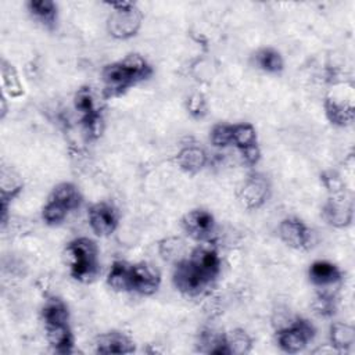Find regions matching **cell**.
<instances>
[{
  "label": "cell",
  "instance_id": "cell-1",
  "mask_svg": "<svg viewBox=\"0 0 355 355\" xmlns=\"http://www.w3.org/2000/svg\"><path fill=\"white\" fill-rule=\"evenodd\" d=\"M220 270V259L211 245L197 247L189 258L176 263L173 270L175 287L186 295H198L207 290Z\"/></svg>",
  "mask_w": 355,
  "mask_h": 355
},
{
  "label": "cell",
  "instance_id": "cell-2",
  "mask_svg": "<svg viewBox=\"0 0 355 355\" xmlns=\"http://www.w3.org/2000/svg\"><path fill=\"white\" fill-rule=\"evenodd\" d=\"M153 73L151 67L139 54H129L121 61L107 65L103 71L104 96L116 97L132 86L147 79Z\"/></svg>",
  "mask_w": 355,
  "mask_h": 355
},
{
  "label": "cell",
  "instance_id": "cell-3",
  "mask_svg": "<svg viewBox=\"0 0 355 355\" xmlns=\"http://www.w3.org/2000/svg\"><path fill=\"white\" fill-rule=\"evenodd\" d=\"M69 272L79 282H92L98 273L96 244L87 237L72 240L65 248Z\"/></svg>",
  "mask_w": 355,
  "mask_h": 355
},
{
  "label": "cell",
  "instance_id": "cell-4",
  "mask_svg": "<svg viewBox=\"0 0 355 355\" xmlns=\"http://www.w3.org/2000/svg\"><path fill=\"white\" fill-rule=\"evenodd\" d=\"M114 12L108 17V32L116 39H128L139 31L141 25V12L133 3H112Z\"/></svg>",
  "mask_w": 355,
  "mask_h": 355
},
{
  "label": "cell",
  "instance_id": "cell-5",
  "mask_svg": "<svg viewBox=\"0 0 355 355\" xmlns=\"http://www.w3.org/2000/svg\"><path fill=\"white\" fill-rule=\"evenodd\" d=\"M315 329L305 319H297L277 331V343L284 352L295 354L302 351L313 338Z\"/></svg>",
  "mask_w": 355,
  "mask_h": 355
},
{
  "label": "cell",
  "instance_id": "cell-6",
  "mask_svg": "<svg viewBox=\"0 0 355 355\" xmlns=\"http://www.w3.org/2000/svg\"><path fill=\"white\" fill-rule=\"evenodd\" d=\"M323 214L330 225L344 227L352 220V200L345 193H343L341 189L333 190V197H330V200L324 205Z\"/></svg>",
  "mask_w": 355,
  "mask_h": 355
},
{
  "label": "cell",
  "instance_id": "cell-7",
  "mask_svg": "<svg viewBox=\"0 0 355 355\" xmlns=\"http://www.w3.org/2000/svg\"><path fill=\"white\" fill-rule=\"evenodd\" d=\"M182 226L190 237L200 241L211 240L215 232L214 216L205 209H193L187 212L182 219Z\"/></svg>",
  "mask_w": 355,
  "mask_h": 355
},
{
  "label": "cell",
  "instance_id": "cell-8",
  "mask_svg": "<svg viewBox=\"0 0 355 355\" xmlns=\"http://www.w3.org/2000/svg\"><path fill=\"white\" fill-rule=\"evenodd\" d=\"M89 223L97 236L111 234L118 225L116 209L108 202H97L89 208Z\"/></svg>",
  "mask_w": 355,
  "mask_h": 355
},
{
  "label": "cell",
  "instance_id": "cell-9",
  "mask_svg": "<svg viewBox=\"0 0 355 355\" xmlns=\"http://www.w3.org/2000/svg\"><path fill=\"white\" fill-rule=\"evenodd\" d=\"M161 283V275L153 265L140 262L132 265V291L141 295L154 294Z\"/></svg>",
  "mask_w": 355,
  "mask_h": 355
},
{
  "label": "cell",
  "instance_id": "cell-10",
  "mask_svg": "<svg viewBox=\"0 0 355 355\" xmlns=\"http://www.w3.org/2000/svg\"><path fill=\"white\" fill-rule=\"evenodd\" d=\"M280 239L293 248L304 250L311 244V230L308 226L297 218H286L279 225Z\"/></svg>",
  "mask_w": 355,
  "mask_h": 355
},
{
  "label": "cell",
  "instance_id": "cell-11",
  "mask_svg": "<svg viewBox=\"0 0 355 355\" xmlns=\"http://www.w3.org/2000/svg\"><path fill=\"white\" fill-rule=\"evenodd\" d=\"M269 184L268 180L261 175L250 176L240 190V200L248 209L259 208L268 198Z\"/></svg>",
  "mask_w": 355,
  "mask_h": 355
},
{
  "label": "cell",
  "instance_id": "cell-12",
  "mask_svg": "<svg viewBox=\"0 0 355 355\" xmlns=\"http://www.w3.org/2000/svg\"><path fill=\"white\" fill-rule=\"evenodd\" d=\"M354 97H345L344 100L333 97H327L324 101V110L329 121L334 125L338 126H347L352 123L355 118V111H354Z\"/></svg>",
  "mask_w": 355,
  "mask_h": 355
},
{
  "label": "cell",
  "instance_id": "cell-13",
  "mask_svg": "<svg viewBox=\"0 0 355 355\" xmlns=\"http://www.w3.org/2000/svg\"><path fill=\"white\" fill-rule=\"evenodd\" d=\"M96 351L100 354H130L135 351V344L123 333L110 331L97 337Z\"/></svg>",
  "mask_w": 355,
  "mask_h": 355
},
{
  "label": "cell",
  "instance_id": "cell-14",
  "mask_svg": "<svg viewBox=\"0 0 355 355\" xmlns=\"http://www.w3.org/2000/svg\"><path fill=\"white\" fill-rule=\"evenodd\" d=\"M309 279L315 286L327 288L341 280V272L331 262L316 261L309 268Z\"/></svg>",
  "mask_w": 355,
  "mask_h": 355
},
{
  "label": "cell",
  "instance_id": "cell-15",
  "mask_svg": "<svg viewBox=\"0 0 355 355\" xmlns=\"http://www.w3.org/2000/svg\"><path fill=\"white\" fill-rule=\"evenodd\" d=\"M46 336H47L49 344L57 352H61V354L71 352L73 345V337L68 326V322L46 324Z\"/></svg>",
  "mask_w": 355,
  "mask_h": 355
},
{
  "label": "cell",
  "instance_id": "cell-16",
  "mask_svg": "<svg viewBox=\"0 0 355 355\" xmlns=\"http://www.w3.org/2000/svg\"><path fill=\"white\" fill-rule=\"evenodd\" d=\"M49 200L69 212L80 205L82 196L76 186H73L72 183H61L53 190Z\"/></svg>",
  "mask_w": 355,
  "mask_h": 355
},
{
  "label": "cell",
  "instance_id": "cell-17",
  "mask_svg": "<svg viewBox=\"0 0 355 355\" xmlns=\"http://www.w3.org/2000/svg\"><path fill=\"white\" fill-rule=\"evenodd\" d=\"M107 283L115 291H132V265L115 261L108 272Z\"/></svg>",
  "mask_w": 355,
  "mask_h": 355
},
{
  "label": "cell",
  "instance_id": "cell-18",
  "mask_svg": "<svg viewBox=\"0 0 355 355\" xmlns=\"http://www.w3.org/2000/svg\"><path fill=\"white\" fill-rule=\"evenodd\" d=\"M176 161L183 171L189 173H197L204 168L207 162V154L197 146H187L179 151Z\"/></svg>",
  "mask_w": 355,
  "mask_h": 355
},
{
  "label": "cell",
  "instance_id": "cell-19",
  "mask_svg": "<svg viewBox=\"0 0 355 355\" xmlns=\"http://www.w3.org/2000/svg\"><path fill=\"white\" fill-rule=\"evenodd\" d=\"M330 341L331 347L337 352L347 351L355 344V330L352 326L343 323V322H336L330 327Z\"/></svg>",
  "mask_w": 355,
  "mask_h": 355
},
{
  "label": "cell",
  "instance_id": "cell-20",
  "mask_svg": "<svg viewBox=\"0 0 355 355\" xmlns=\"http://www.w3.org/2000/svg\"><path fill=\"white\" fill-rule=\"evenodd\" d=\"M29 12L44 26L53 28L57 19V6L51 0H31L28 3Z\"/></svg>",
  "mask_w": 355,
  "mask_h": 355
},
{
  "label": "cell",
  "instance_id": "cell-21",
  "mask_svg": "<svg viewBox=\"0 0 355 355\" xmlns=\"http://www.w3.org/2000/svg\"><path fill=\"white\" fill-rule=\"evenodd\" d=\"M42 318L44 320V326L65 323L68 322V308L60 298H50L42 309Z\"/></svg>",
  "mask_w": 355,
  "mask_h": 355
},
{
  "label": "cell",
  "instance_id": "cell-22",
  "mask_svg": "<svg viewBox=\"0 0 355 355\" xmlns=\"http://www.w3.org/2000/svg\"><path fill=\"white\" fill-rule=\"evenodd\" d=\"M255 62L265 72L277 73L283 69V58H282L280 53L270 47H265V49H261L259 51H257Z\"/></svg>",
  "mask_w": 355,
  "mask_h": 355
},
{
  "label": "cell",
  "instance_id": "cell-23",
  "mask_svg": "<svg viewBox=\"0 0 355 355\" xmlns=\"http://www.w3.org/2000/svg\"><path fill=\"white\" fill-rule=\"evenodd\" d=\"M75 108L80 114L82 122L98 114V110L96 108L93 93L90 87H82L75 94Z\"/></svg>",
  "mask_w": 355,
  "mask_h": 355
},
{
  "label": "cell",
  "instance_id": "cell-24",
  "mask_svg": "<svg viewBox=\"0 0 355 355\" xmlns=\"http://www.w3.org/2000/svg\"><path fill=\"white\" fill-rule=\"evenodd\" d=\"M232 144H234L240 151L255 146L257 144V133L252 125L250 123H237L233 125V140Z\"/></svg>",
  "mask_w": 355,
  "mask_h": 355
},
{
  "label": "cell",
  "instance_id": "cell-25",
  "mask_svg": "<svg viewBox=\"0 0 355 355\" xmlns=\"http://www.w3.org/2000/svg\"><path fill=\"white\" fill-rule=\"evenodd\" d=\"M225 337H226V345H227L229 354H247L251 349L252 340L241 329L232 330Z\"/></svg>",
  "mask_w": 355,
  "mask_h": 355
},
{
  "label": "cell",
  "instance_id": "cell-26",
  "mask_svg": "<svg viewBox=\"0 0 355 355\" xmlns=\"http://www.w3.org/2000/svg\"><path fill=\"white\" fill-rule=\"evenodd\" d=\"M1 78L6 92L11 97H18L22 94V85L19 82V78L11 64H8L6 60L1 61Z\"/></svg>",
  "mask_w": 355,
  "mask_h": 355
},
{
  "label": "cell",
  "instance_id": "cell-27",
  "mask_svg": "<svg viewBox=\"0 0 355 355\" xmlns=\"http://www.w3.org/2000/svg\"><path fill=\"white\" fill-rule=\"evenodd\" d=\"M209 139L215 147H226V146L232 144L233 125H227V123L215 125L211 130Z\"/></svg>",
  "mask_w": 355,
  "mask_h": 355
},
{
  "label": "cell",
  "instance_id": "cell-28",
  "mask_svg": "<svg viewBox=\"0 0 355 355\" xmlns=\"http://www.w3.org/2000/svg\"><path fill=\"white\" fill-rule=\"evenodd\" d=\"M159 252H161L164 259H169V261L171 259H179L184 252V244L180 239L169 237V239H165V240L161 241Z\"/></svg>",
  "mask_w": 355,
  "mask_h": 355
},
{
  "label": "cell",
  "instance_id": "cell-29",
  "mask_svg": "<svg viewBox=\"0 0 355 355\" xmlns=\"http://www.w3.org/2000/svg\"><path fill=\"white\" fill-rule=\"evenodd\" d=\"M67 211L64 208H61L60 205H57L53 201H47V204L43 207V219L49 223V225H57L60 222L64 220V218L67 216Z\"/></svg>",
  "mask_w": 355,
  "mask_h": 355
},
{
  "label": "cell",
  "instance_id": "cell-30",
  "mask_svg": "<svg viewBox=\"0 0 355 355\" xmlns=\"http://www.w3.org/2000/svg\"><path fill=\"white\" fill-rule=\"evenodd\" d=\"M313 309L318 315L322 316H329L334 312V304H333V297L327 293H322L318 295V298L313 302Z\"/></svg>",
  "mask_w": 355,
  "mask_h": 355
},
{
  "label": "cell",
  "instance_id": "cell-31",
  "mask_svg": "<svg viewBox=\"0 0 355 355\" xmlns=\"http://www.w3.org/2000/svg\"><path fill=\"white\" fill-rule=\"evenodd\" d=\"M187 108H189V112L194 116H202L205 114V100L204 97L200 94V93H196L193 94L190 98H189V103H187Z\"/></svg>",
  "mask_w": 355,
  "mask_h": 355
},
{
  "label": "cell",
  "instance_id": "cell-32",
  "mask_svg": "<svg viewBox=\"0 0 355 355\" xmlns=\"http://www.w3.org/2000/svg\"><path fill=\"white\" fill-rule=\"evenodd\" d=\"M241 155H243L244 161H245L248 165H254V164L258 162L261 153H259L258 146L255 144V146H251V147H247V148L241 150Z\"/></svg>",
  "mask_w": 355,
  "mask_h": 355
}]
</instances>
